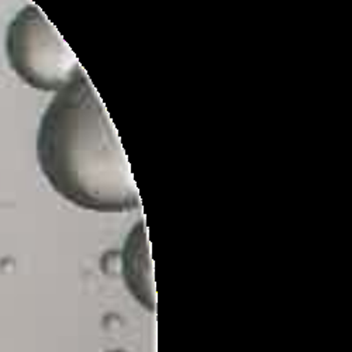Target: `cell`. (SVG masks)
Returning <instances> with one entry per match:
<instances>
[{
	"label": "cell",
	"mask_w": 352,
	"mask_h": 352,
	"mask_svg": "<svg viewBox=\"0 0 352 352\" xmlns=\"http://www.w3.org/2000/svg\"><path fill=\"white\" fill-rule=\"evenodd\" d=\"M37 158L51 186L75 206L102 213L141 209L119 133L86 72L56 92L47 107Z\"/></svg>",
	"instance_id": "obj_1"
},
{
	"label": "cell",
	"mask_w": 352,
	"mask_h": 352,
	"mask_svg": "<svg viewBox=\"0 0 352 352\" xmlns=\"http://www.w3.org/2000/svg\"><path fill=\"white\" fill-rule=\"evenodd\" d=\"M6 52L13 71L38 91L60 92L85 74L56 27L34 5L21 9L9 24Z\"/></svg>",
	"instance_id": "obj_2"
}]
</instances>
